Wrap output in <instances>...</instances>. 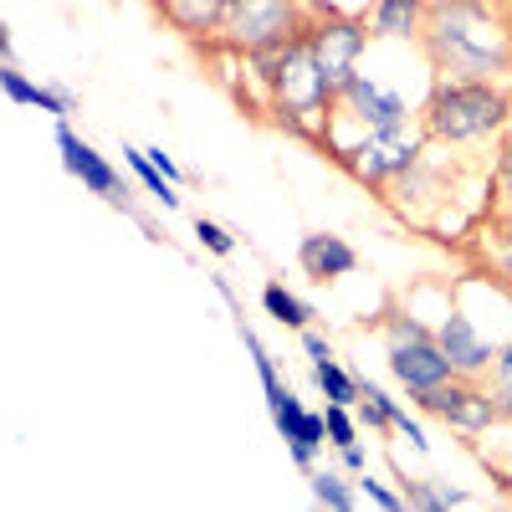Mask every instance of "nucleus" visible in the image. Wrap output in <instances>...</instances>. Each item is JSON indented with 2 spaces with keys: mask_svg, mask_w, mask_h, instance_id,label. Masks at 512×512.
Segmentation results:
<instances>
[{
  "mask_svg": "<svg viewBox=\"0 0 512 512\" xmlns=\"http://www.w3.org/2000/svg\"><path fill=\"white\" fill-rule=\"evenodd\" d=\"M333 118L354 123L359 139H364V134H374V128H410V103H405V93L384 88V82H374L369 72H354L344 88H338Z\"/></svg>",
  "mask_w": 512,
  "mask_h": 512,
  "instance_id": "nucleus-7",
  "label": "nucleus"
},
{
  "mask_svg": "<svg viewBox=\"0 0 512 512\" xmlns=\"http://www.w3.org/2000/svg\"><path fill=\"white\" fill-rule=\"evenodd\" d=\"M338 466H344V472H354V477H364V472H369L364 446H359V441H354V446H344V451H338Z\"/></svg>",
  "mask_w": 512,
  "mask_h": 512,
  "instance_id": "nucleus-29",
  "label": "nucleus"
},
{
  "mask_svg": "<svg viewBox=\"0 0 512 512\" xmlns=\"http://www.w3.org/2000/svg\"><path fill=\"white\" fill-rule=\"evenodd\" d=\"M303 354L318 364V359H333V344H328V338H323L318 328H303Z\"/></svg>",
  "mask_w": 512,
  "mask_h": 512,
  "instance_id": "nucleus-28",
  "label": "nucleus"
},
{
  "mask_svg": "<svg viewBox=\"0 0 512 512\" xmlns=\"http://www.w3.org/2000/svg\"><path fill=\"white\" fill-rule=\"evenodd\" d=\"M492 267H497V277H502V282H512V241L492 256Z\"/></svg>",
  "mask_w": 512,
  "mask_h": 512,
  "instance_id": "nucleus-31",
  "label": "nucleus"
},
{
  "mask_svg": "<svg viewBox=\"0 0 512 512\" xmlns=\"http://www.w3.org/2000/svg\"><path fill=\"white\" fill-rule=\"evenodd\" d=\"M436 344L446 349V359L456 364V374H492V359H497V338H487L482 328H477V318L466 313V308H446L441 313V323H436Z\"/></svg>",
  "mask_w": 512,
  "mask_h": 512,
  "instance_id": "nucleus-10",
  "label": "nucleus"
},
{
  "mask_svg": "<svg viewBox=\"0 0 512 512\" xmlns=\"http://www.w3.org/2000/svg\"><path fill=\"white\" fill-rule=\"evenodd\" d=\"M195 241H200L210 256H236V236H231L221 221H210V216H195Z\"/></svg>",
  "mask_w": 512,
  "mask_h": 512,
  "instance_id": "nucleus-23",
  "label": "nucleus"
},
{
  "mask_svg": "<svg viewBox=\"0 0 512 512\" xmlns=\"http://www.w3.org/2000/svg\"><path fill=\"white\" fill-rule=\"evenodd\" d=\"M395 431H400L415 451H431V441H425V425H420L415 415H405V410H400V415H395Z\"/></svg>",
  "mask_w": 512,
  "mask_h": 512,
  "instance_id": "nucleus-27",
  "label": "nucleus"
},
{
  "mask_svg": "<svg viewBox=\"0 0 512 512\" xmlns=\"http://www.w3.org/2000/svg\"><path fill=\"white\" fill-rule=\"evenodd\" d=\"M149 159H154V164H159V169H164V180H175V185H185V169H180V164H175V159H169V154H164V149H149Z\"/></svg>",
  "mask_w": 512,
  "mask_h": 512,
  "instance_id": "nucleus-30",
  "label": "nucleus"
},
{
  "mask_svg": "<svg viewBox=\"0 0 512 512\" xmlns=\"http://www.w3.org/2000/svg\"><path fill=\"white\" fill-rule=\"evenodd\" d=\"M323 420H328V446H333V451L354 446V441H359V431H364L359 415H354V405H328V410H323Z\"/></svg>",
  "mask_w": 512,
  "mask_h": 512,
  "instance_id": "nucleus-21",
  "label": "nucleus"
},
{
  "mask_svg": "<svg viewBox=\"0 0 512 512\" xmlns=\"http://www.w3.org/2000/svg\"><path fill=\"white\" fill-rule=\"evenodd\" d=\"M251 62L262 67L256 77H262L267 108L277 113V123L292 128V134H303V139H323V128H328V118L338 108V82L318 67L308 36H292L287 47L262 52Z\"/></svg>",
  "mask_w": 512,
  "mask_h": 512,
  "instance_id": "nucleus-2",
  "label": "nucleus"
},
{
  "mask_svg": "<svg viewBox=\"0 0 512 512\" xmlns=\"http://www.w3.org/2000/svg\"><path fill=\"white\" fill-rule=\"evenodd\" d=\"M262 313H267L272 323L292 328V333H303V328L313 323V308H308V303H303V297H297L287 282H277V277L262 287Z\"/></svg>",
  "mask_w": 512,
  "mask_h": 512,
  "instance_id": "nucleus-17",
  "label": "nucleus"
},
{
  "mask_svg": "<svg viewBox=\"0 0 512 512\" xmlns=\"http://www.w3.org/2000/svg\"><path fill=\"white\" fill-rule=\"evenodd\" d=\"M441 180H446L441 164L425 154L415 169H405V175H395L390 185H384V195H390V205L400 210L405 221H425V216H431V210L446 200V195H441Z\"/></svg>",
  "mask_w": 512,
  "mask_h": 512,
  "instance_id": "nucleus-11",
  "label": "nucleus"
},
{
  "mask_svg": "<svg viewBox=\"0 0 512 512\" xmlns=\"http://www.w3.org/2000/svg\"><path fill=\"white\" fill-rule=\"evenodd\" d=\"M384 328V344H405V338H436V323H425L415 308H395V313H384L379 318Z\"/></svg>",
  "mask_w": 512,
  "mask_h": 512,
  "instance_id": "nucleus-20",
  "label": "nucleus"
},
{
  "mask_svg": "<svg viewBox=\"0 0 512 512\" xmlns=\"http://www.w3.org/2000/svg\"><path fill=\"white\" fill-rule=\"evenodd\" d=\"M431 6H436V0H431Z\"/></svg>",
  "mask_w": 512,
  "mask_h": 512,
  "instance_id": "nucleus-33",
  "label": "nucleus"
},
{
  "mask_svg": "<svg viewBox=\"0 0 512 512\" xmlns=\"http://www.w3.org/2000/svg\"><path fill=\"white\" fill-rule=\"evenodd\" d=\"M57 149H62V169H67L72 180H82L93 195H103L108 205H118V210H128V216H134V205L123 200L118 169H113V164H108V159H103V154H98L88 139H82L67 118H57Z\"/></svg>",
  "mask_w": 512,
  "mask_h": 512,
  "instance_id": "nucleus-9",
  "label": "nucleus"
},
{
  "mask_svg": "<svg viewBox=\"0 0 512 512\" xmlns=\"http://www.w3.org/2000/svg\"><path fill=\"white\" fill-rule=\"evenodd\" d=\"M297 267H303L313 282H344V277L359 272V251L333 231H308L303 241H297Z\"/></svg>",
  "mask_w": 512,
  "mask_h": 512,
  "instance_id": "nucleus-12",
  "label": "nucleus"
},
{
  "mask_svg": "<svg viewBox=\"0 0 512 512\" xmlns=\"http://www.w3.org/2000/svg\"><path fill=\"white\" fill-rule=\"evenodd\" d=\"M420 47L436 77H492L512 72V21L492 0H436L425 16Z\"/></svg>",
  "mask_w": 512,
  "mask_h": 512,
  "instance_id": "nucleus-1",
  "label": "nucleus"
},
{
  "mask_svg": "<svg viewBox=\"0 0 512 512\" xmlns=\"http://www.w3.org/2000/svg\"><path fill=\"white\" fill-rule=\"evenodd\" d=\"M308 492H313L318 507H333V512H354L364 502L359 477L344 472V466H313V472H308Z\"/></svg>",
  "mask_w": 512,
  "mask_h": 512,
  "instance_id": "nucleus-15",
  "label": "nucleus"
},
{
  "mask_svg": "<svg viewBox=\"0 0 512 512\" xmlns=\"http://www.w3.org/2000/svg\"><path fill=\"white\" fill-rule=\"evenodd\" d=\"M431 0H369V36L374 41H420Z\"/></svg>",
  "mask_w": 512,
  "mask_h": 512,
  "instance_id": "nucleus-13",
  "label": "nucleus"
},
{
  "mask_svg": "<svg viewBox=\"0 0 512 512\" xmlns=\"http://www.w3.org/2000/svg\"><path fill=\"white\" fill-rule=\"evenodd\" d=\"M400 492H405V507H415V512H451V507H466V502H472L461 487L436 482V477H405Z\"/></svg>",
  "mask_w": 512,
  "mask_h": 512,
  "instance_id": "nucleus-16",
  "label": "nucleus"
},
{
  "mask_svg": "<svg viewBox=\"0 0 512 512\" xmlns=\"http://www.w3.org/2000/svg\"><path fill=\"white\" fill-rule=\"evenodd\" d=\"M492 395H497L502 415L512 420V338H502V349L492 359Z\"/></svg>",
  "mask_w": 512,
  "mask_h": 512,
  "instance_id": "nucleus-22",
  "label": "nucleus"
},
{
  "mask_svg": "<svg viewBox=\"0 0 512 512\" xmlns=\"http://www.w3.org/2000/svg\"><path fill=\"white\" fill-rule=\"evenodd\" d=\"M492 175H497V190H502V200L512 205V128L502 134V149H497V169H492Z\"/></svg>",
  "mask_w": 512,
  "mask_h": 512,
  "instance_id": "nucleus-26",
  "label": "nucleus"
},
{
  "mask_svg": "<svg viewBox=\"0 0 512 512\" xmlns=\"http://www.w3.org/2000/svg\"><path fill=\"white\" fill-rule=\"evenodd\" d=\"M415 405L425 415L446 420L456 436H487V431H497V425L507 420L502 405H497V395L487 390V384H477V374H456V379L441 384V390L415 395Z\"/></svg>",
  "mask_w": 512,
  "mask_h": 512,
  "instance_id": "nucleus-5",
  "label": "nucleus"
},
{
  "mask_svg": "<svg viewBox=\"0 0 512 512\" xmlns=\"http://www.w3.org/2000/svg\"><path fill=\"white\" fill-rule=\"evenodd\" d=\"M303 36H308L318 67L338 82V88H344V82L359 72V57H364V47L374 41V36H369V21H364V16H344V11H318V16H308Z\"/></svg>",
  "mask_w": 512,
  "mask_h": 512,
  "instance_id": "nucleus-6",
  "label": "nucleus"
},
{
  "mask_svg": "<svg viewBox=\"0 0 512 512\" xmlns=\"http://www.w3.org/2000/svg\"><path fill=\"white\" fill-rule=\"evenodd\" d=\"M123 164L134 169V180L164 205V210H175L180 205V195H175V180H164V169L149 159V149H123Z\"/></svg>",
  "mask_w": 512,
  "mask_h": 512,
  "instance_id": "nucleus-18",
  "label": "nucleus"
},
{
  "mask_svg": "<svg viewBox=\"0 0 512 512\" xmlns=\"http://www.w3.org/2000/svg\"><path fill=\"white\" fill-rule=\"evenodd\" d=\"M159 16L175 26L185 41H200V47H210V41L221 36L226 0H159Z\"/></svg>",
  "mask_w": 512,
  "mask_h": 512,
  "instance_id": "nucleus-14",
  "label": "nucleus"
},
{
  "mask_svg": "<svg viewBox=\"0 0 512 512\" xmlns=\"http://www.w3.org/2000/svg\"><path fill=\"white\" fill-rule=\"evenodd\" d=\"M384 359H390L395 384L415 400L425 390H441L446 379H456V364L446 359V349L436 338H405V344H384Z\"/></svg>",
  "mask_w": 512,
  "mask_h": 512,
  "instance_id": "nucleus-8",
  "label": "nucleus"
},
{
  "mask_svg": "<svg viewBox=\"0 0 512 512\" xmlns=\"http://www.w3.org/2000/svg\"><path fill=\"white\" fill-rule=\"evenodd\" d=\"M0 88H6V98L11 103H26L31 108V93H36V82L16 67V62H0Z\"/></svg>",
  "mask_w": 512,
  "mask_h": 512,
  "instance_id": "nucleus-24",
  "label": "nucleus"
},
{
  "mask_svg": "<svg viewBox=\"0 0 512 512\" xmlns=\"http://www.w3.org/2000/svg\"><path fill=\"white\" fill-rule=\"evenodd\" d=\"M210 282H216V292H221V297H226V303H231V313H236V318H241V297H236V287H231V282H226V277H210Z\"/></svg>",
  "mask_w": 512,
  "mask_h": 512,
  "instance_id": "nucleus-32",
  "label": "nucleus"
},
{
  "mask_svg": "<svg viewBox=\"0 0 512 512\" xmlns=\"http://www.w3.org/2000/svg\"><path fill=\"white\" fill-rule=\"evenodd\" d=\"M308 16L297 0H226V16H221V47L231 57H262L287 47L292 36H303Z\"/></svg>",
  "mask_w": 512,
  "mask_h": 512,
  "instance_id": "nucleus-4",
  "label": "nucleus"
},
{
  "mask_svg": "<svg viewBox=\"0 0 512 512\" xmlns=\"http://www.w3.org/2000/svg\"><path fill=\"white\" fill-rule=\"evenodd\" d=\"M313 379L328 405H359V374H349L338 359H318L313 364Z\"/></svg>",
  "mask_w": 512,
  "mask_h": 512,
  "instance_id": "nucleus-19",
  "label": "nucleus"
},
{
  "mask_svg": "<svg viewBox=\"0 0 512 512\" xmlns=\"http://www.w3.org/2000/svg\"><path fill=\"white\" fill-rule=\"evenodd\" d=\"M359 492H364V502H374V507H384V512H400L405 507V492H390V487H384L379 477H359Z\"/></svg>",
  "mask_w": 512,
  "mask_h": 512,
  "instance_id": "nucleus-25",
  "label": "nucleus"
},
{
  "mask_svg": "<svg viewBox=\"0 0 512 512\" xmlns=\"http://www.w3.org/2000/svg\"><path fill=\"white\" fill-rule=\"evenodd\" d=\"M507 123H512V93L492 77H436L431 98L420 108V128L446 149L507 134Z\"/></svg>",
  "mask_w": 512,
  "mask_h": 512,
  "instance_id": "nucleus-3",
  "label": "nucleus"
}]
</instances>
